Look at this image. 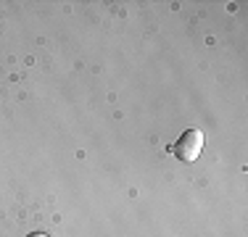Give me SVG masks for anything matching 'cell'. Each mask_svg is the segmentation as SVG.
<instances>
[{
    "instance_id": "cell-1",
    "label": "cell",
    "mask_w": 248,
    "mask_h": 237,
    "mask_svg": "<svg viewBox=\"0 0 248 237\" xmlns=\"http://www.w3.org/2000/svg\"><path fill=\"white\" fill-rule=\"evenodd\" d=\"M201 150H203V132L196 127H190V129H185V132L180 134V140L172 145V153L180 161H185V163H193L196 158L201 156Z\"/></svg>"
},
{
    "instance_id": "cell-2",
    "label": "cell",
    "mask_w": 248,
    "mask_h": 237,
    "mask_svg": "<svg viewBox=\"0 0 248 237\" xmlns=\"http://www.w3.org/2000/svg\"><path fill=\"white\" fill-rule=\"evenodd\" d=\"M29 237H48V235H43V232H32Z\"/></svg>"
}]
</instances>
